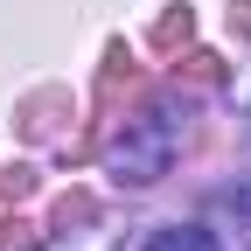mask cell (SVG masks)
I'll return each mask as SVG.
<instances>
[{
    "label": "cell",
    "mask_w": 251,
    "mask_h": 251,
    "mask_svg": "<svg viewBox=\"0 0 251 251\" xmlns=\"http://www.w3.org/2000/svg\"><path fill=\"white\" fill-rule=\"evenodd\" d=\"M175 147H181V126H175L168 112H140V119H126L119 133H112L105 168H112V181H126V188H153V181L175 168Z\"/></svg>",
    "instance_id": "obj_1"
},
{
    "label": "cell",
    "mask_w": 251,
    "mask_h": 251,
    "mask_svg": "<svg viewBox=\"0 0 251 251\" xmlns=\"http://www.w3.org/2000/svg\"><path fill=\"white\" fill-rule=\"evenodd\" d=\"M147 251H224L202 224H168V230H153L147 237Z\"/></svg>",
    "instance_id": "obj_2"
},
{
    "label": "cell",
    "mask_w": 251,
    "mask_h": 251,
    "mask_svg": "<svg viewBox=\"0 0 251 251\" xmlns=\"http://www.w3.org/2000/svg\"><path fill=\"white\" fill-rule=\"evenodd\" d=\"M49 251H112V230H105V224H91V230H70V237H56Z\"/></svg>",
    "instance_id": "obj_3"
}]
</instances>
